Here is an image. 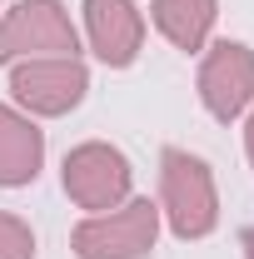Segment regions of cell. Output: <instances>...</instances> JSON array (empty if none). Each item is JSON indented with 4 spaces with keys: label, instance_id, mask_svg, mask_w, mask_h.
<instances>
[{
    "label": "cell",
    "instance_id": "1",
    "mask_svg": "<svg viewBox=\"0 0 254 259\" xmlns=\"http://www.w3.org/2000/svg\"><path fill=\"white\" fill-rule=\"evenodd\" d=\"M159 220L170 225L175 239H185V244L215 234V225H220L215 169L199 160V155L180 150V145L159 150Z\"/></svg>",
    "mask_w": 254,
    "mask_h": 259
},
{
    "label": "cell",
    "instance_id": "2",
    "mask_svg": "<svg viewBox=\"0 0 254 259\" xmlns=\"http://www.w3.org/2000/svg\"><path fill=\"white\" fill-rule=\"evenodd\" d=\"M159 204L155 199H125L120 209L90 214L70 229V249L75 259H150L159 239Z\"/></svg>",
    "mask_w": 254,
    "mask_h": 259
},
{
    "label": "cell",
    "instance_id": "3",
    "mask_svg": "<svg viewBox=\"0 0 254 259\" xmlns=\"http://www.w3.org/2000/svg\"><path fill=\"white\" fill-rule=\"evenodd\" d=\"M45 55H80V30L65 0H15L0 15V65Z\"/></svg>",
    "mask_w": 254,
    "mask_h": 259
},
{
    "label": "cell",
    "instance_id": "4",
    "mask_svg": "<svg viewBox=\"0 0 254 259\" xmlns=\"http://www.w3.org/2000/svg\"><path fill=\"white\" fill-rule=\"evenodd\" d=\"M90 95V70L80 55H45V60H15L10 65V100L25 115H70Z\"/></svg>",
    "mask_w": 254,
    "mask_h": 259
},
{
    "label": "cell",
    "instance_id": "5",
    "mask_svg": "<svg viewBox=\"0 0 254 259\" xmlns=\"http://www.w3.org/2000/svg\"><path fill=\"white\" fill-rule=\"evenodd\" d=\"M60 185L65 194L80 204V209H90V214H105V209H120L135 190V169H130L125 150H115V145H105V140H85V145H75L60 164Z\"/></svg>",
    "mask_w": 254,
    "mask_h": 259
},
{
    "label": "cell",
    "instance_id": "6",
    "mask_svg": "<svg viewBox=\"0 0 254 259\" xmlns=\"http://www.w3.org/2000/svg\"><path fill=\"white\" fill-rule=\"evenodd\" d=\"M199 105L220 125H234L254 105V50L244 40H215V45H204V60H199Z\"/></svg>",
    "mask_w": 254,
    "mask_h": 259
},
{
    "label": "cell",
    "instance_id": "7",
    "mask_svg": "<svg viewBox=\"0 0 254 259\" xmlns=\"http://www.w3.org/2000/svg\"><path fill=\"white\" fill-rule=\"evenodd\" d=\"M85 40L95 50L100 65L110 70H125L140 60L145 50V15L135 0H85Z\"/></svg>",
    "mask_w": 254,
    "mask_h": 259
},
{
    "label": "cell",
    "instance_id": "8",
    "mask_svg": "<svg viewBox=\"0 0 254 259\" xmlns=\"http://www.w3.org/2000/svg\"><path fill=\"white\" fill-rule=\"evenodd\" d=\"M45 169V130L35 115L0 105V190H25Z\"/></svg>",
    "mask_w": 254,
    "mask_h": 259
},
{
    "label": "cell",
    "instance_id": "9",
    "mask_svg": "<svg viewBox=\"0 0 254 259\" xmlns=\"http://www.w3.org/2000/svg\"><path fill=\"white\" fill-rule=\"evenodd\" d=\"M150 20L155 30L185 50V55H199L215 35V20H220V0H150Z\"/></svg>",
    "mask_w": 254,
    "mask_h": 259
},
{
    "label": "cell",
    "instance_id": "10",
    "mask_svg": "<svg viewBox=\"0 0 254 259\" xmlns=\"http://www.w3.org/2000/svg\"><path fill=\"white\" fill-rule=\"evenodd\" d=\"M0 259H35V229L10 209H0Z\"/></svg>",
    "mask_w": 254,
    "mask_h": 259
},
{
    "label": "cell",
    "instance_id": "11",
    "mask_svg": "<svg viewBox=\"0 0 254 259\" xmlns=\"http://www.w3.org/2000/svg\"><path fill=\"white\" fill-rule=\"evenodd\" d=\"M244 155H249V164H254V110H249V120H244Z\"/></svg>",
    "mask_w": 254,
    "mask_h": 259
},
{
    "label": "cell",
    "instance_id": "12",
    "mask_svg": "<svg viewBox=\"0 0 254 259\" xmlns=\"http://www.w3.org/2000/svg\"><path fill=\"white\" fill-rule=\"evenodd\" d=\"M239 249H244V259H254V225L239 229Z\"/></svg>",
    "mask_w": 254,
    "mask_h": 259
}]
</instances>
